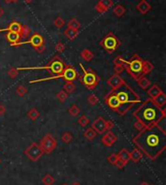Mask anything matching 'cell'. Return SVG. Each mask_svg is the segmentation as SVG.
<instances>
[{
    "instance_id": "cell-1",
    "label": "cell",
    "mask_w": 166,
    "mask_h": 185,
    "mask_svg": "<svg viewBox=\"0 0 166 185\" xmlns=\"http://www.w3.org/2000/svg\"><path fill=\"white\" fill-rule=\"evenodd\" d=\"M133 145L147 156L149 159L155 160L166 149V132L156 126L145 128L132 139Z\"/></svg>"
},
{
    "instance_id": "cell-2",
    "label": "cell",
    "mask_w": 166,
    "mask_h": 185,
    "mask_svg": "<svg viewBox=\"0 0 166 185\" xmlns=\"http://www.w3.org/2000/svg\"><path fill=\"white\" fill-rule=\"evenodd\" d=\"M133 116L145 129L155 126L161 118L166 116V111L163 108L156 106L152 99H148L133 111Z\"/></svg>"
},
{
    "instance_id": "cell-3",
    "label": "cell",
    "mask_w": 166,
    "mask_h": 185,
    "mask_svg": "<svg viewBox=\"0 0 166 185\" xmlns=\"http://www.w3.org/2000/svg\"><path fill=\"white\" fill-rule=\"evenodd\" d=\"M120 60L124 64V71H126L135 81L139 80L141 77L150 74L154 68L153 63L141 58L137 54H134L128 60L120 56Z\"/></svg>"
},
{
    "instance_id": "cell-4",
    "label": "cell",
    "mask_w": 166,
    "mask_h": 185,
    "mask_svg": "<svg viewBox=\"0 0 166 185\" xmlns=\"http://www.w3.org/2000/svg\"><path fill=\"white\" fill-rule=\"evenodd\" d=\"M118 97V99L120 103V116H124V114L133 108L135 104L141 103L140 96L131 88V87L125 83L120 86L119 88L114 90Z\"/></svg>"
},
{
    "instance_id": "cell-5",
    "label": "cell",
    "mask_w": 166,
    "mask_h": 185,
    "mask_svg": "<svg viewBox=\"0 0 166 185\" xmlns=\"http://www.w3.org/2000/svg\"><path fill=\"white\" fill-rule=\"evenodd\" d=\"M66 63L64 60L59 55H56L52 57L47 65L45 66H36V67H17V71H26V70H46L50 72L52 76H56L60 74L65 68Z\"/></svg>"
},
{
    "instance_id": "cell-6",
    "label": "cell",
    "mask_w": 166,
    "mask_h": 185,
    "mask_svg": "<svg viewBox=\"0 0 166 185\" xmlns=\"http://www.w3.org/2000/svg\"><path fill=\"white\" fill-rule=\"evenodd\" d=\"M80 67L83 70V75L79 76V82L81 83H83L85 85V87L89 90H93L94 88H96V86L98 85L99 82H100V77L94 72V70H92L91 68H85V66L80 63Z\"/></svg>"
},
{
    "instance_id": "cell-7",
    "label": "cell",
    "mask_w": 166,
    "mask_h": 185,
    "mask_svg": "<svg viewBox=\"0 0 166 185\" xmlns=\"http://www.w3.org/2000/svg\"><path fill=\"white\" fill-rule=\"evenodd\" d=\"M79 77V74L77 72V70L75 67H73L70 64H66L65 68L63 69V71L58 75L56 76H51L48 78H39V80H32L29 82V83H37L41 82H47V81H55V80H59V78H62L65 82H74L76 81Z\"/></svg>"
},
{
    "instance_id": "cell-8",
    "label": "cell",
    "mask_w": 166,
    "mask_h": 185,
    "mask_svg": "<svg viewBox=\"0 0 166 185\" xmlns=\"http://www.w3.org/2000/svg\"><path fill=\"white\" fill-rule=\"evenodd\" d=\"M99 44L108 54H113L114 51H116L120 47L121 42L113 33H109L100 41Z\"/></svg>"
},
{
    "instance_id": "cell-9",
    "label": "cell",
    "mask_w": 166,
    "mask_h": 185,
    "mask_svg": "<svg viewBox=\"0 0 166 185\" xmlns=\"http://www.w3.org/2000/svg\"><path fill=\"white\" fill-rule=\"evenodd\" d=\"M25 44H29V45H31V47L35 50H37L39 54H43V52L45 51V50H46L45 40H44L43 36H42V35H40L39 33H35V34L32 35V36L28 40L21 42L19 44V47H21L22 45H25Z\"/></svg>"
},
{
    "instance_id": "cell-10",
    "label": "cell",
    "mask_w": 166,
    "mask_h": 185,
    "mask_svg": "<svg viewBox=\"0 0 166 185\" xmlns=\"http://www.w3.org/2000/svg\"><path fill=\"white\" fill-rule=\"evenodd\" d=\"M57 145V142L56 138L51 134H46L40 140L39 146L41 147L44 154H50L55 150Z\"/></svg>"
},
{
    "instance_id": "cell-11",
    "label": "cell",
    "mask_w": 166,
    "mask_h": 185,
    "mask_svg": "<svg viewBox=\"0 0 166 185\" xmlns=\"http://www.w3.org/2000/svg\"><path fill=\"white\" fill-rule=\"evenodd\" d=\"M24 154L29 158V160H31L33 162H36L42 157L44 152L42 151L41 147L39 146V145L37 143H32L24 150Z\"/></svg>"
},
{
    "instance_id": "cell-12",
    "label": "cell",
    "mask_w": 166,
    "mask_h": 185,
    "mask_svg": "<svg viewBox=\"0 0 166 185\" xmlns=\"http://www.w3.org/2000/svg\"><path fill=\"white\" fill-rule=\"evenodd\" d=\"M104 102L107 104L108 107L114 111H116L120 114V103L118 99V97L115 93V91L114 90H111L106 96H105V98H104Z\"/></svg>"
},
{
    "instance_id": "cell-13",
    "label": "cell",
    "mask_w": 166,
    "mask_h": 185,
    "mask_svg": "<svg viewBox=\"0 0 166 185\" xmlns=\"http://www.w3.org/2000/svg\"><path fill=\"white\" fill-rule=\"evenodd\" d=\"M91 128L97 133V135H102L104 134V132L107 131V125H106V119H104V117L99 116L96 118L91 124Z\"/></svg>"
},
{
    "instance_id": "cell-14",
    "label": "cell",
    "mask_w": 166,
    "mask_h": 185,
    "mask_svg": "<svg viewBox=\"0 0 166 185\" xmlns=\"http://www.w3.org/2000/svg\"><path fill=\"white\" fill-rule=\"evenodd\" d=\"M124 83H125V81L120 75H117V74L112 75L107 80V84L111 87L112 90H115V89L119 88L120 86H121Z\"/></svg>"
},
{
    "instance_id": "cell-15",
    "label": "cell",
    "mask_w": 166,
    "mask_h": 185,
    "mask_svg": "<svg viewBox=\"0 0 166 185\" xmlns=\"http://www.w3.org/2000/svg\"><path fill=\"white\" fill-rule=\"evenodd\" d=\"M118 140V137L113 133L111 130L106 131V133H105L102 138H101V142L102 144L107 146V147H111L112 145H114Z\"/></svg>"
},
{
    "instance_id": "cell-16",
    "label": "cell",
    "mask_w": 166,
    "mask_h": 185,
    "mask_svg": "<svg viewBox=\"0 0 166 185\" xmlns=\"http://www.w3.org/2000/svg\"><path fill=\"white\" fill-rule=\"evenodd\" d=\"M5 37L12 47H19V44L21 43V40L22 39L21 34L16 33V32H8Z\"/></svg>"
},
{
    "instance_id": "cell-17",
    "label": "cell",
    "mask_w": 166,
    "mask_h": 185,
    "mask_svg": "<svg viewBox=\"0 0 166 185\" xmlns=\"http://www.w3.org/2000/svg\"><path fill=\"white\" fill-rule=\"evenodd\" d=\"M112 5H113L112 0H100L98 4L95 6V8L99 13H104L107 10H109V8H111Z\"/></svg>"
},
{
    "instance_id": "cell-18",
    "label": "cell",
    "mask_w": 166,
    "mask_h": 185,
    "mask_svg": "<svg viewBox=\"0 0 166 185\" xmlns=\"http://www.w3.org/2000/svg\"><path fill=\"white\" fill-rule=\"evenodd\" d=\"M161 92H162V89L157 84H153L147 91L149 97H150V99H154L155 97L159 96Z\"/></svg>"
},
{
    "instance_id": "cell-19",
    "label": "cell",
    "mask_w": 166,
    "mask_h": 185,
    "mask_svg": "<svg viewBox=\"0 0 166 185\" xmlns=\"http://www.w3.org/2000/svg\"><path fill=\"white\" fill-rule=\"evenodd\" d=\"M22 25L17 22V21H12L10 24H9L8 27L5 29L6 31H9V32H16V33H20L21 34V31H22ZM4 30V31H5Z\"/></svg>"
},
{
    "instance_id": "cell-20",
    "label": "cell",
    "mask_w": 166,
    "mask_h": 185,
    "mask_svg": "<svg viewBox=\"0 0 166 185\" xmlns=\"http://www.w3.org/2000/svg\"><path fill=\"white\" fill-rule=\"evenodd\" d=\"M152 100L156 106H159L160 108H163L166 105V94L162 91L159 96H156L154 99H152Z\"/></svg>"
},
{
    "instance_id": "cell-21",
    "label": "cell",
    "mask_w": 166,
    "mask_h": 185,
    "mask_svg": "<svg viewBox=\"0 0 166 185\" xmlns=\"http://www.w3.org/2000/svg\"><path fill=\"white\" fill-rule=\"evenodd\" d=\"M136 8H137V10H138L140 13L143 14V15H145V14H147L149 11L151 10L152 7H151L150 4H149V3L146 1V0H142V1L137 5Z\"/></svg>"
},
{
    "instance_id": "cell-22",
    "label": "cell",
    "mask_w": 166,
    "mask_h": 185,
    "mask_svg": "<svg viewBox=\"0 0 166 185\" xmlns=\"http://www.w3.org/2000/svg\"><path fill=\"white\" fill-rule=\"evenodd\" d=\"M118 157H119V159H120L124 163L127 164L130 160V152L127 150V149L122 148L118 153Z\"/></svg>"
},
{
    "instance_id": "cell-23",
    "label": "cell",
    "mask_w": 166,
    "mask_h": 185,
    "mask_svg": "<svg viewBox=\"0 0 166 185\" xmlns=\"http://www.w3.org/2000/svg\"><path fill=\"white\" fill-rule=\"evenodd\" d=\"M142 157H143V153L140 151L137 147H135L132 151H130V160H132L135 163H137V162H139L140 160H141Z\"/></svg>"
},
{
    "instance_id": "cell-24",
    "label": "cell",
    "mask_w": 166,
    "mask_h": 185,
    "mask_svg": "<svg viewBox=\"0 0 166 185\" xmlns=\"http://www.w3.org/2000/svg\"><path fill=\"white\" fill-rule=\"evenodd\" d=\"M137 82V83L139 84V86L141 87L142 89H148L149 87H150L151 85H152V83H151V81L149 80V78H146V76H144V77H141L139 78V80H137L136 81Z\"/></svg>"
},
{
    "instance_id": "cell-25",
    "label": "cell",
    "mask_w": 166,
    "mask_h": 185,
    "mask_svg": "<svg viewBox=\"0 0 166 185\" xmlns=\"http://www.w3.org/2000/svg\"><path fill=\"white\" fill-rule=\"evenodd\" d=\"M81 57L86 61V62H90V61H91L94 57V55L92 54V51L90 50L89 49H84L82 51H81Z\"/></svg>"
},
{
    "instance_id": "cell-26",
    "label": "cell",
    "mask_w": 166,
    "mask_h": 185,
    "mask_svg": "<svg viewBox=\"0 0 166 185\" xmlns=\"http://www.w3.org/2000/svg\"><path fill=\"white\" fill-rule=\"evenodd\" d=\"M77 89V86L73 82H65L64 85H63V90L69 95L73 92H75Z\"/></svg>"
},
{
    "instance_id": "cell-27",
    "label": "cell",
    "mask_w": 166,
    "mask_h": 185,
    "mask_svg": "<svg viewBox=\"0 0 166 185\" xmlns=\"http://www.w3.org/2000/svg\"><path fill=\"white\" fill-rule=\"evenodd\" d=\"M27 116L30 120L35 121L37 120L40 116V112L36 108H31L28 111H27Z\"/></svg>"
},
{
    "instance_id": "cell-28",
    "label": "cell",
    "mask_w": 166,
    "mask_h": 185,
    "mask_svg": "<svg viewBox=\"0 0 166 185\" xmlns=\"http://www.w3.org/2000/svg\"><path fill=\"white\" fill-rule=\"evenodd\" d=\"M79 34V31L76 30V29H72V28H67L65 31H64V35L69 39V40H74L76 39V37L78 36Z\"/></svg>"
},
{
    "instance_id": "cell-29",
    "label": "cell",
    "mask_w": 166,
    "mask_h": 185,
    "mask_svg": "<svg viewBox=\"0 0 166 185\" xmlns=\"http://www.w3.org/2000/svg\"><path fill=\"white\" fill-rule=\"evenodd\" d=\"M96 136H97V133L90 127V128H87L85 132H84V137L89 140H92Z\"/></svg>"
},
{
    "instance_id": "cell-30",
    "label": "cell",
    "mask_w": 166,
    "mask_h": 185,
    "mask_svg": "<svg viewBox=\"0 0 166 185\" xmlns=\"http://www.w3.org/2000/svg\"><path fill=\"white\" fill-rule=\"evenodd\" d=\"M55 181H56L55 178L52 177L51 174H50V173L45 174V177H44L43 179H42V182L45 185H54Z\"/></svg>"
},
{
    "instance_id": "cell-31",
    "label": "cell",
    "mask_w": 166,
    "mask_h": 185,
    "mask_svg": "<svg viewBox=\"0 0 166 185\" xmlns=\"http://www.w3.org/2000/svg\"><path fill=\"white\" fill-rule=\"evenodd\" d=\"M78 122H79V124H80L82 127H86L87 125L90 124V118L87 117L85 114H82V116L79 117Z\"/></svg>"
},
{
    "instance_id": "cell-32",
    "label": "cell",
    "mask_w": 166,
    "mask_h": 185,
    "mask_svg": "<svg viewBox=\"0 0 166 185\" xmlns=\"http://www.w3.org/2000/svg\"><path fill=\"white\" fill-rule=\"evenodd\" d=\"M68 113L70 114L71 116L75 117V116H79V113H80V109H79V107L77 105H72L71 107H70V109L68 110Z\"/></svg>"
},
{
    "instance_id": "cell-33",
    "label": "cell",
    "mask_w": 166,
    "mask_h": 185,
    "mask_svg": "<svg viewBox=\"0 0 166 185\" xmlns=\"http://www.w3.org/2000/svg\"><path fill=\"white\" fill-rule=\"evenodd\" d=\"M61 140H62L64 144H69L73 140V136L70 132H64L62 136H61Z\"/></svg>"
},
{
    "instance_id": "cell-34",
    "label": "cell",
    "mask_w": 166,
    "mask_h": 185,
    "mask_svg": "<svg viewBox=\"0 0 166 185\" xmlns=\"http://www.w3.org/2000/svg\"><path fill=\"white\" fill-rule=\"evenodd\" d=\"M86 101H87V103H89L90 106H95L96 104L98 103L99 99H98V97L96 96L95 94H90V95H89V97L86 98Z\"/></svg>"
},
{
    "instance_id": "cell-35",
    "label": "cell",
    "mask_w": 166,
    "mask_h": 185,
    "mask_svg": "<svg viewBox=\"0 0 166 185\" xmlns=\"http://www.w3.org/2000/svg\"><path fill=\"white\" fill-rule=\"evenodd\" d=\"M56 98H57V100H58L59 102L64 103V102L67 100V98H68V94L62 89V90H60V91L56 94Z\"/></svg>"
},
{
    "instance_id": "cell-36",
    "label": "cell",
    "mask_w": 166,
    "mask_h": 185,
    "mask_svg": "<svg viewBox=\"0 0 166 185\" xmlns=\"http://www.w3.org/2000/svg\"><path fill=\"white\" fill-rule=\"evenodd\" d=\"M80 22H79L76 19H72L71 21H70L68 22V27L69 28H72V29H76V30H79V28H80Z\"/></svg>"
},
{
    "instance_id": "cell-37",
    "label": "cell",
    "mask_w": 166,
    "mask_h": 185,
    "mask_svg": "<svg viewBox=\"0 0 166 185\" xmlns=\"http://www.w3.org/2000/svg\"><path fill=\"white\" fill-rule=\"evenodd\" d=\"M27 92H28V89L26 88L24 85H20L17 88V94L20 97H24L26 94H27Z\"/></svg>"
},
{
    "instance_id": "cell-38",
    "label": "cell",
    "mask_w": 166,
    "mask_h": 185,
    "mask_svg": "<svg viewBox=\"0 0 166 185\" xmlns=\"http://www.w3.org/2000/svg\"><path fill=\"white\" fill-rule=\"evenodd\" d=\"M114 13H115V15H117L118 17H121L125 13V8L122 5H118V6H116L115 9H114Z\"/></svg>"
},
{
    "instance_id": "cell-39",
    "label": "cell",
    "mask_w": 166,
    "mask_h": 185,
    "mask_svg": "<svg viewBox=\"0 0 166 185\" xmlns=\"http://www.w3.org/2000/svg\"><path fill=\"white\" fill-rule=\"evenodd\" d=\"M159 129H160L163 132H166V116L161 118L159 122H157V124L155 125Z\"/></svg>"
},
{
    "instance_id": "cell-40",
    "label": "cell",
    "mask_w": 166,
    "mask_h": 185,
    "mask_svg": "<svg viewBox=\"0 0 166 185\" xmlns=\"http://www.w3.org/2000/svg\"><path fill=\"white\" fill-rule=\"evenodd\" d=\"M8 76L10 77L11 78H17V76L19 75V71H17V69L15 68V67H11L10 69L8 70Z\"/></svg>"
},
{
    "instance_id": "cell-41",
    "label": "cell",
    "mask_w": 166,
    "mask_h": 185,
    "mask_svg": "<svg viewBox=\"0 0 166 185\" xmlns=\"http://www.w3.org/2000/svg\"><path fill=\"white\" fill-rule=\"evenodd\" d=\"M118 159H119V157H118V154H116V153H112V154H110L107 157V161L110 164L114 165V166H115V164H116V162H117Z\"/></svg>"
},
{
    "instance_id": "cell-42",
    "label": "cell",
    "mask_w": 166,
    "mask_h": 185,
    "mask_svg": "<svg viewBox=\"0 0 166 185\" xmlns=\"http://www.w3.org/2000/svg\"><path fill=\"white\" fill-rule=\"evenodd\" d=\"M65 24V21H63L62 17H57L56 21H55V25L56 26L57 28H60V27H62V26Z\"/></svg>"
},
{
    "instance_id": "cell-43",
    "label": "cell",
    "mask_w": 166,
    "mask_h": 185,
    "mask_svg": "<svg viewBox=\"0 0 166 185\" xmlns=\"http://www.w3.org/2000/svg\"><path fill=\"white\" fill-rule=\"evenodd\" d=\"M56 50L57 52H63L65 50V45L63 43H61V42H58L56 44V47H55Z\"/></svg>"
},
{
    "instance_id": "cell-44",
    "label": "cell",
    "mask_w": 166,
    "mask_h": 185,
    "mask_svg": "<svg viewBox=\"0 0 166 185\" xmlns=\"http://www.w3.org/2000/svg\"><path fill=\"white\" fill-rule=\"evenodd\" d=\"M125 165H126V164L122 162L120 159H118V160H117V162H116V164H115V166H116V167H118L119 169H124Z\"/></svg>"
},
{
    "instance_id": "cell-45",
    "label": "cell",
    "mask_w": 166,
    "mask_h": 185,
    "mask_svg": "<svg viewBox=\"0 0 166 185\" xmlns=\"http://www.w3.org/2000/svg\"><path fill=\"white\" fill-rule=\"evenodd\" d=\"M6 112V108H5V106L2 105V104H0V116H2L3 114H5Z\"/></svg>"
},
{
    "instance_id": "cell-46",
    "label": "cell",
    "mask_w": 166,
    "mask_h": 185,
    "mask_svg": "<svg viewBox=\"0 0 166 185\" xmlns=\"http://www.w3.org/2000/svg\"><path fill=\"white\" fill-rule=\"evenodd\" d=\"M106 125H107V131H109L114 127V123L111 120H106Z\"/></svg>"
},
{
    "instance_id": "cell-47",
    "label": "cell",
    "mask_w": 166,
    "mask_h": 185,
    "mask_svg": "<svg viewBox=\"0 0 166 185\" xmlns=\"http://www.w3.org/2000/svg\"><path fill=\"white\" fill-rule=\"evenodd\" d=\"M3 15H4V10H3V8L0 6V17H1Z\"/></svg>"
},
{
    "instance_id": "cell-48",
    "label": "cell",
    "mask_w": 166,
    "mask_h": 185,
    "mask_svg": "<svg viewBox=\"0 0 166 185\" xmlns=\"http://www.w3.org/2000/svg\"><path fill=\"white\" fill-rule=\"evenodd\" d=\"M4 1H5L6 3H12L13 0H4Z\"/></svg>"
},
{
    "instance_id": "cell-49",
    "label": "cell",
    "mask_w": 166,
    "mask_h": 185,
    "mask_svg": "<svg viewBox=\"0 0 166 185\" xmlns=\"http://www.w3.org/2000/svg\"><path fill=\"white\" fill-rule=\"evenodd\" d=\"M72 185H82V184H81L80 182H77V181H76V182H74Z\"/></svg>"
},
{
    "instance_id": "cell-50",
    "label": "cell",
    "mask_w": 166,
    "mask_h": 185,
    "mask_svg": "<svg viewBox=\"0 0 166 185\" xmlns=\"http://www.w3.org/2000/svg\"><path fill=\"white\" fill-rule=\"evenodd\" d=\"M141 185H150V184H148V183H146V182H144V183H142Z\"/></svg>"
},
{
    "instance_id": "cell-51",
    "label": "cell",
    "mask_w": 166,
    "mask_h": 185,
    "mask_svg": "<svg viewBox=\"0 0 166 185\" xmlns=\"http://www.w3.org/2000/svg\"><path fill=\"white\" fill-rule=\"evenodd\" d=\"M19 0H13V2H17Z\"/></svg>"
},
{
    "instance_id": "cell-52",
    "label": "cell",
    "mask_w": 166,
    "mask_h": 185,
    "mask_svg": "<svg viewBox=\"0 0 166 185\" xmlns=\"http://www.w3.org/2000/svg\"><path fill=\"white\" fill-rule=\"evenodd\" d=\"M2 31H3V30H2V29H0V32H2Z\"/></svg>"
},
{
    "instance_id": "cell-53",
    "label": "cell",
    "mask_w": 166,
    "mask_h": 185,
    "mask_svg": "<svg viewBox=\"0 0 166 185\" xmlns=\"http://www.w3.org/2000/svg\"><path fill=\"white\" fill-rule=\"evenodd\" d=\"M0 164H1V159H0Z\"/></svg>"
},
{
    "instance_id": "cell-54",
    "label": "cell",
    "mask_w": 166,
    "mask_h": 185,
    "mask_svg": "<svg viewBox=\"0 0 166 185\" xmlns=\"http://www.w3.org/2000/svg\"><path fill=\"white\" fill-rule=\"evenodd\" d=\"M62 185H67V184H62Z\"/></svg>"
},
{
    "instance_id": "cell-55",
    "label": "cell",
    "mask_w": 166,
    "mask_h": 185,
    "mask_svg": "<svg viewBox=\"0 0 166 185\" xmlns=\"http://www.w3.org/2000/svg\"><path fill=\"white\" fill-rule=\"evenodd\" d=\"M27 1H30V0H27Z\"/></svg>"
}]
</instances>
